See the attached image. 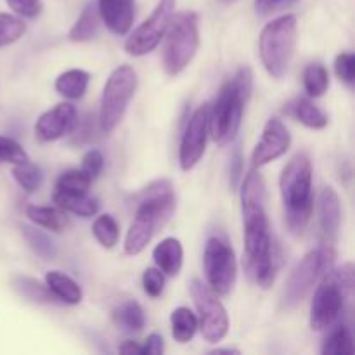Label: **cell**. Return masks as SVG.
Masks as SVG:
<instances>
[{"instance_id":"1","label":"cell","mask_w":355,"mask_h":355,"mask_svg":"<svg viewBox=\"0 0 355 355\" xmlns=\"http://www.w3.org/2000/svg\"><path fill=\"white\" fill-rule=\"evenodd\" d=\"M241 208L245 224L246 263L260 288L274 284L279 270V246L270 234L266 210V184L255 168L250 170L241 184Z\"/></svg>"},{"instance_id":"2","label":"cell","mask_w":355,"mask_h":355,"mask_svg":"<svg viewBox=\"0 0 355 355\" xmlns=\"http://www.w3.org/2000/svg\"><path fill=\"white\" fill-rule=\"evenodd\" d=\"M175 207V194L170 180H156L146 187L139 194L135 217L125 236V253L135 257L144 252L153 236L168 224Z\"/></svg>"},{"instance_id":"3","label":"cell","mask_w":355,"mask_h":355,"mask_svg":"<svg viewBox=\"0 0 355 355\" xmlns=\"http://www.w3.org/2000/svg\"><path fill=\"white\" fill-rule=\"evenodd\" d=\"M252 90V69L241 66L236 75L222 85L214 106L208 107V134L218 146L229 144L238 135Z\"/></svg>"},{"instance_id":"4","label":"cell","mask_w":355,"mask_h":355,"mask_svg":"<svg viewBox=\"0 0 355 355\" xmlns=\"http://www.w3.org/2000/svg\"><path fill=\"white\" fill-rule=\"evenodd\" d=\"M279 189L286 210L288 229L293 234H302L314 211L312 163L305 153H298L286 163L281 173Z\"/></svg>"},{"instance_id":"5","label":"cell","mask_w":355,"mask_h":355,"mask_svg":"<svg viewBox=\"0 0 355 355\" xmlns=\"http://www.w3.org/2000/svg\"><path fill=\"white\" fill-rule=\"evenodd\" d=\"M354 290V266L350 262L329 269L322 276L311 305V328L328 331L338 324Z\"/></svg>"},{"instance_id":"6","label":"cell","mask_w":355,"mask_h":355,"mask_svg":"<svg viewBox=\"0 0 355 355\" xmlns=\"http://www.w3.org/2000/svg\"><path fill=\"white\" fill-rule=\"evenodd\" d=\"M297 44V17L283 14L263 26L259 38V52L266 71L279 80L286 75Z\"/></svg>"},{"instance_id":"7","label":"cell","mask_w":355,"mask_h":355,"mask_svg":"<svg viewBox=\"0 0 355 355\" xmlns=\"http://www.w3.org/2000/svg\"><path fill=\"white\" fill-rule=\"evenodd\" d=\"M163 38V69L166 75L175 76L191 64L200 47L196 12H179L170 17Z\"/></svg>"},{"instance_id":"8","label":"cell","mask_w":355,"mask_h":355,"mask_svg":"<svg viewBox=\"0 0 355 355\" xmlns=\"http://www.w3.org/2000/svg\"><path fill=\"white\" fill-rule=\"evenodd\" d=\"M336 252L331 245H321L309 252L291 270L283 291L284 309H295L305 300L319 279L333 267Z\"/></svg>"},{"instance_id":"9","label":"cell","mask_w":355,"mask_h":355,"mask_svg":"<svg viewBox=\"0 0 355 355\" xmlns=\"http://www.w3.org/2000/svg\"><path fill=\"white\" fill-rule=\"evenodd\" d=\"M137 90V73L132 66L121 64L114 69L104 85L99 106V127L111 134L123 120L130 101Z\"/></svg>"},{"instance_id":"10","label":"cell","mask_w":355,"mask_h":355,"mask_svg":"<svg viewBox=\"0 0 355 355\" xmlns=\"http://www.w3.org/2000/svg\"><path fill=\"white\" fill-rule=\"evenodd\" d=\"M203 267L208 286L217 295H227L238 277V260L234 250L220 236H211L205 245Z\"/></svg>"},{"instance_id":"11","label":"cell","mask_w":355,"mask_h":355,"mask_svg":"<svg viewBox=\"0 0 355 355\" xmlns=\"http://www.w3.org/2000/svg\"><path fill=\"white\" fill-rule=\"evenodd\" d=\"M191 297H193L198 318V328L203 333V338L210 343H217L225 338L229 331V315L218 295L203 281H191Z\"/></svg>"},{"instance_id":"12","label":"cell","mask_w":355,"mask_h":355,"mask_svg":"<svg viewBox=\"0 0 355 355\" xmlns=\"http://www.w3.org/2000/svg\"><path fill=\"white\" fill-rule=\"evenodd\" d=\"M173 9H175V0H159L151 16L144 23L139 24L125 40L127 54L134 55V58H141V55L155 51L159 42L163 40V37H165L170 17L173 16Z\"/></svg>"},{"instance_id":"13","label":"cell","mask_w":355,"mask_h":355,"mask_svg":"<svg viewBox=\"0 0 355 355\" xmlns=\"http://www.w3.org/2000/svg\"><path fill=\"white\" fill-rule=\"evenodd\" d=\"M208 104L198 107L187 120L179 148V163L184 172H189L200 163L207 149Z\"/></svg>"},{"instance_id":"14","label":"cell","mask_w":355,"mask_h":355,"mask_svg":"<svg viewBox=\"0 0 355 355\" xmlns=\"http://www.w3.org/2000/svg\"><path fill=\"white\" fill-rule=\"evenodd\" d=\"M290 144L291 135L286 125L279 118H269L266 127H263L259 144L253 149V168H260V166L267 165V163L276 162L277 158H281L290 149Z\"/></svg>"},{"instance_id":"15","label":"cell","mask_w":355,"mask_h":355,"mask_svg":"<svg viewBox=\"0 0 355 355\" xmlns=\"http://www.w3.org/2000/svg\"><path fill=\"white\" fill-rule=\"evenodd\" d=\"M78 123L76 107L69 103H61L45 111L35 123V134L42 142H54L71 134Z\"/></svg>"},{"instance_id":"16","label":"cell","mask_w":355,"mask_h":355,"mask_svg":"<svg viewBox=\"0 0 355 355\" xmlns=\"http://www.w3.org/2000/svg\"><path fill=\"white\" fill-rule=\"evenodd\" d=\"M99 17L114 35H127L134 24V0H97Z\"/></svg>"},{"instance_id":"17","label":"cell","mask_w":355,"mask_h":355,"mask_svg":"<svg viewBox=\"0 0 355 355\" xmlns=\"http://www.w3.org/2000/svg\"><path fill=\"white\" fill-rule=\"evenodd\" d=\"M342 222L340 196L331 186L324 187L319 194V224L328 238H335Z\"/></svg>"},{"instance_id":"18","label":"cell","mask_w":355,"mask_h":355,"mask_svg":"<svg viewBox=\"0 0 355 355\" xmlns=\"http://www.w3.org/2000/svg\"><path fill=\"white\" fill-rule=\"evenodd\" d=\"M153 259L163 274L170 277L179 276L184 262L182 245L177 238H165L153 250Z\"/></svg>"},{"instance_id":"19","label":"cell","mask_w":355,"mask_h":355,"mask_svg":"<svg viewBox=\"0 0 355 355\" xmlns=\"http://www.w3.org/2000/svg\"><path fill=\"white\" fill-rule=\"evenodd\" d=\"M284 113L293 116L295 120H298L307 128L321 130V128L328 127V114L321 107L315 106L307 97H298V99H293L291 103H288L286 107H284Z\"/></svg>"},{"instance_id":"20","label":"cell","mask_w":355,"mask_h":355,"mask_svg":"<svg viewBox=\"0 0 355 355\" xmlns=\"http://www.w3.org/2000/svg\"><path fill=\"white\" fill-rule=\"evenodd\" d=\"M45 286L54 295L55 300L62 302V304L78 305L83 298L82 288L78 286V283L71 279L68 274L59 272V270H51L45 274Z\"/></svg>"},{"instance_id":"21","label":"cell","mask_w":355,"mask_h":355,"mask_svg":"<svg viewBox=\"0 0 355 355\" xmlns=\"http://www.w3.org/2000/svg\"><path fill=\"white\" fill-rule=\"evenodd\" d=\"M52 200L64 211H71V214L83 218L94 217L101 208L99 201L94 196H89V193H62V191H54Z\"/></svg>"},{"instance_id":"22","label":"cell","mask_w":355,"mask_h":355,"mask_svg":"<svg viewBox=\"0 0 355 355\" xmlns=\"http://www.w3.org/2000/svg\"><path fill=\"white\" fill-rule=\"evenodd\" d=\"M26 217L30 218L33 224L40 225V227L47 229L52 232H62L69 225V218L62 208L55 207H37V205H30L26 208Z\"/></svg>"},{"instance_id":"23","label":"cell","mask_w":355,"mask_h":355,"mask_svg":"<svg viewBox=\"0 0 355 355\" xmlns=\"http://www.w3.org/2000/svg\"><path fill=\"white\" fill-rule=\"evenodd\" d=\"M111 319H113L114 326L118 329H123V331L128 333L141 331L146 326L144 309L135 300H127L118 305L113 314H111Z\"/></svg>"},{"instance_id":"24","label":"cell","mask_w":355,"mask_h":355,"mask_svg":"<svg viewBox=\"0 0 355 355\" xmlns=\"http://www.w3.org/2000/svg\"><path fill=\"white\" fill-rule=\"evenodd\" d=\"M90 75L85 69H68L55 78V90L66 99H82L89 87Z\"/></svg>"},{"instance_id":"25","label":"cell","mask_w":355,"mask_h":355,"mask_svg":"<svg viewBox=\"0 0 355 355\" xmlns=\"http://www.w3.org/2000/svg\"><path fill=\"white\" fill-rule=\"evenodd\" d=\"M101 17L99 10H97L96 2H89L85 6V9L82 10V14L78 16V19L75 21V24L69 30L68 37L71 42H89L99 31Z\"/></svg>"},{"instance_id":"26","label":"cell","mask_w":355,"mask_h":355,"mask_svg":"<svg viewBox=\"0 0 355 355\" xmlns=\"http://www.w3.org/2000/svg\"><path fill=\"white\" fill-rule=\"evenodd\" d=\"M170 324H172V336L179 343L191 342L200 326L196 314H193V311L187 307L175 309L170 315Z\"/></svg>"},{"instance_id":"27","label":"cell","mask_w":355,"mask_h":355,"mask_svg":"<svg viewBox=\"0 0 355 355\" xmlns=\"http://www.w3.org/2000/svg\"><path fill=\"white\" fill-rule=\"evenodd\" d=\"M328 336L322 342V355H352L354 354V338L352 333L347 326L335 324L328 329Z\"/></svg>"},{"instance_id":"28","label":"cell","mask_w":355,"mask_h":355,"mask_svg":"<svg viewBox=\"0 0 355 355\" xmlns=\"http://www.w3.org/2000/svg\"><path fill=\"white\" fill-rule=\"evenodd\" d=\"M12 288L19 297H23L28 302H35V304H51V302L55 300L54 295L49 291V288L45 284L38 283L33 277L14 276Z\"/></svg>"},{"instance_id":"29","label":"cell","mask_w":355,"mask_h":355,"mask_svg":"<svg viewBox=\"0 0 355 355\" xmlns=\"http://www.w3.org/2000/svg\"><path fill=\"white\" fill-rule=\"evenodd\" d=\"M21 232H23L24 239L30 245V248L37 253L38 257L45 260H52L58 255V246L52 241L51 236L45 234L44 231H38V229L30 227V225H23L21 227Z\"/></svg>"},{"instance_id":"30","label":"cell","mask_w":355,"mask_h":355,"mask_svg":"<svg viewBox=\"0 0 355 355\" xmlns=\"http://www.w3.org/2000/svg\"><path fill=\"white\" fill-rule=\"evenodd\" d=\"M304 87L311 97H321L328 92L329 73L321 62H312L304 69Z\"/></svg>"},{"instance_id":"31","label":"cell","mask_w":355,"mask_h":355,"mask_svg":"<svg viewBox=\"0 0 355 355\" xmlns=\"http://www.w3.org/2000/svg\"><path fill=\"white\" fill-rule=\"evenodd\" d=\"M92 234L101 246L104 248H114L120 239V225L114 220L113 215L104 214L96 218L92 225Z\"/></svg>"},{"instance_id":"32","label":"cell","mask_w":355,"mask_h":355,"mask_svg":"<svg viewBox=\"0 0 355 355\" xmlns=\"http://www.w3.org/2000/svg\"><path fill=\"white\" fill-rule=\"evenodd\" d=\"M12 177L19 184L21 189H24L26 193H35V191L40 189L42 182H44V172H42V168L30 162L14 165Z\"/></svg>"},{"instance_id":"33","label":"cell","mask_w":355,"mask_h":355,"mask_svg":"<svg viewBox=\"0 0 355 355\" xmlns=\"http://www.w3.org/2000/svg\"><path fill=\"white\" fill-rule=\"evenodd\" d=\"M92 179L82 168L66 170L55 180V191L62 193H89Z\"/></svg>"},{"instance_id":"34","label":"cell","mask_w":355,"mask_h":355,"mask_svg":"<svg viewBox=\"0 0 355 355\" xmlns=\"http://www.w3.org/2000/svg\"><path fill=\"white\" fill-rule=\"evenodd\" d=\"M24 31H26V24L21 17L0 12V47L17 42L23 37Z\"/></svg>"},{"instance_id":"35","label":"cell","mask_w":355,"mask_h":355,"mask_svg":"<svg viewBox=\"0 0 355 355\" xmlns=\"http://www.w3.org/2000/svg\"><path fill=\"white\" fill-rule=\"evenodd\" d=\"M30 162V156L24 151L23 146L10 137L0 135V166L17 165V163Z\"/></svg>"},{"instance_id":"36","label":"cell","mask_w":355,"mask_h":355,"mask_svg":"<svg viewBox=\"0 0 355 355\" xmlns=\"http://www.w3.org/2000/svg\"><path fill=\"white\" fill-rule=\"evenodd\" d=\"M142 286H144V291L149 297L158 298L163 293V290H165V276H163L159 269L149 267L142 274Z\"/></svg>"},{"instance_id":"37","label":"cell","mask_w":355,"mask_h":355,"mask_svg":"<svg viewBox=\"0 0 355 355\" xmlns=\"http://www.w3.org/2000/svg\"><path fill=\"white\" fill-rule=\"evenodd\" d=\"M335 71L342 82L352 87L355 82V55L352 52H342L335 61Z\"/></svg>"},{"instance_id":"38","label":"cell","mask_w":355,"mask_h":355,"mask_svg":"<svg viewBox=\"0 0 355 355\" xmlns=\"http://www.w3.org/2000/svg\"><path fill=\"white\" fill-rule=\"evenodd\" d=\"M104 166V156L99 149H90L83 155L82 158V166L80 168L87 173L92 180H96L99 177V173L103 172Z\"/></svg>"},{"instance_id":"39","label":"cell","mask_w":355,"mask_h":355,"mask_svg":"<svg viewBox=\"0 0 355 355\" xmlns=\"http://www.w3.org/2000/svg\"><path fill=\"white\" fill-rule=\"evenodd\" d=\"M6 2L21 17H37L44 9L42 0H6Z\"/></svg>"},{"instance_id":"40","label":"cell","mask_w":355,"mask_h":355,"mask_svg":"<svg viewBox=\"0 0 355 355\" xmlns=\"http://www.w3.org/2000/svg\"><path fill=\"white\" fill-rule=\"evenodd\" d=\"M243 165H245V158H243L241 149L236 148L231 156V168H229V180H231V187L236 189L239 180L243 179Z\"/></svg>"},{"instance_id":"41","label":"cell","mask_w":355,"mask_h":355,"mask_svg":"<svg viewBox=\"0 0 355 355\" xmlns=\"http://www.w3.org/2000/svg\"><path fill=\"white\" fill-rule=\"evenodd\" d=\"M165 352V340L158 333H153L148 336L146 343L142 345V354H151V355H162Z\"/></svg>"},{"instance_id":"42","label":"cell","mask_w":355,"mask_h":355,"mask_svg":"<svg viewBox=\"0 0 355 355\" xmlns=\"http://www.w3.org/2000/svg\"><path fill=\"white\" fill-rule=\"evenodd\" d=\"M118 352L125 355H142V345H139L137 342H132V340H127V342L118 347Z\"/></svg>"},{"instance_id":"43","label":"cell","mask_w":355,"mask_h":355,"mask_svg":"<svg viewBox=\"0 0 355 355\" xmlns=\"http://www.w3.org/2000/svg\"><path fill=\"white\" fill-rule=\"evenodd\" d=\"M281 0H255V9L259 14H269L274 7L279 6Z\"/></svg>"},{"instance_id":"44","label":"cell","mask_w":355,"mask_h":355,"mask_svg":"<svg viewBox=\"0 0 355 355\" xmlns=\"http://www.w3.org/2000/svg\"><path fill=\"white\" fill-rule=\"evenodd\" d=\"M211 354H239L238 349H215Z\"/></svg>"},{"instance_id":"45","label":"cell","mask_w":355,"mask_h":355,"mask_svg":"<svg viewBox=\"0 0 355 355\" xmlns=\"http://www.w3.org/2000/svg\"><path fill=\"white\" fill-rule=\"evenodd\" d=\"M295 2H298V0H281V2H279V6H283V7H288V6H293Z\"/></svg>"}]
</instances>
